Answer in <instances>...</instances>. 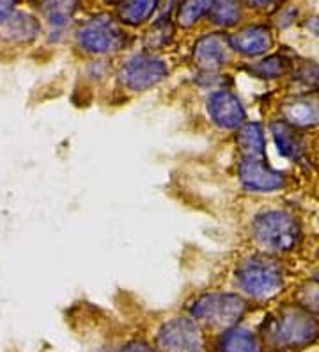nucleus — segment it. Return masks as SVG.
I'll use <instances>...</instances> for the list:
<instances>
[{
  "mask_svg": "<svg viewBox=\"0 0 319 352\" xmlns=\"http://www.w3.org/2000/svg\"><path fill=\"white\" fill-rule=\"evenodd\" d=\"M264 335L279 349H294L318 338L319 324L298 308H285L264 324Z\"/></svg>",
  "mask_w": 319,
  "mask_h": 352,
  "instance_id": "obj_1",
  "label": "nucleus"
},
{
  "mask_svg": "<svg viewBox=\"0 0 319 352\" xmlns=\"http://www.w3.org/2000/svg\"><path fill=\"white\" fill-rule=\"evenodd\" d=\"M236 279L243 292L255 299H266L275 296L282 288L281 265L270 258L255 256L243 262L236 272Z\"/></svg>",
  "mask_w": 319,
  "mask_h": 352,
  "instance_id": "obj_2",
  "label": "nucleus"
},
{
  "mask_svg": "<svg viewBox=\"0 0 319 352\" xmlns=\"http://www.w3.org/2000/svg\"><path fill=\"white\" fill-rule=\"evenodd\" d=\"M254 235L268 250L291 251L300 241V226L287 212H264L255 219Z\"/></svg>",
  "mask_w": 319,
  "mask_h": 352,
  "instance_id": "obj_3",
  "label": "nucleus"
},
{
  "mask_svg": "<svg viewBox=\"0 0 319 352\" xmlns=\"http://www.w3.org/2000/svg\"><path fill=\"white\" fill-rule=\"evenodd\" d=\"M245 314V301L234 294H206L191 306V315L211 327H231Z\"/></svg>",
  "mask_w": 319,
  "mask_h": 352,
  "instance_id": "obj_4",
  "label": "nucleus"
},
{
  "mask_svg": "<svg viewBox=\"0 0 319 352\" xmlns=\"http://www.w3.org/2000/svg\"><path fill=\"white\" fill-rule=\"evenodd\" d=\"M78 43L91 54H112L123 48L124 32L108 14L91 18L78 30Z\"/></svg>",
  "mask_w": 319,
  "mask_h": 352,
  "instance_id": "obj_5",
  "label": "nucleus"
},
{
  "mask_svg": "<svg viewBox=\"0 0 319 352\" xmlns=\"http://www.w3.org/2000/svg\"><path fill=\"white\" fill-rule=\"evenodd\" d=\"M158 347L163 352H204V338L191 318L178 317L160 329Z\"/></svg>",
  "mask_w": 319,
  "mask_h": 352,
  "instance_id": "obj_6",
  "label": "nucleus"
},
{
  "mask_svg": "<svg viewBox=\"0 0 319 352\" xmlns=\"http://www.w3.org/2000/svg\"><path fill=\"white\" fill-rule=\"evenodd\" d=\"M169 75L165 60L153 56H135L128 60L121 72V82L130 91H145L160 84Z\"/></svg>",
  "mask_w": 319,
  "mask_h": 352,
  "instance_id": "obj_7",
  "label": "nucleus"
},
{
  "mask_svg": "<svg viewBox=\"0 0 319 352\" xmlns=\"http://www.w3.org/2000/svg\"><path fill=\"white\" fill-rule=\"evenodd\" d=\"M239 180L243 187L255 192H270V190L281 189L285 182L284 173L275 171L264 164L263 159H252L245 157L239 164Z\"/></svg>",
  "mask_w": 319,
  "mask_h": 352,
  "instance_id": "obj_8",
  "label": "nucleus"
},
{
  "mask_svg": "<svg viewBox=\"0 0 319 352\" xmlns=\"http://www.w3.org/2000/svg\"><path fill=\"white\" fill-rule=\"evenodd\" d=\"M208 112L220 129H238L247 118L238 96L226 89L213 93L208 102Z\"/></svg>",
  "mask_w": 319,
  "mask_h": 352,
  "instance_id": "obj_9",
  "label": "nucleus"
},
{
  "mask_svg": "<svg viewBox=\"0 0 319 352\" xmlns=\"http://www.w3.org/2000/svg\"><path fill=\"white\" fill-rule=\"evenodd\" d=\"M229 38L222 34H208L200 38L193 48V60L206 72H215L229 60Z\"/></svg>",
  "mask_w": 319,
  "mask_h": 352,
  "instance_id": "obj_10",
  "label": "nucleus"
},
{
  "mask_svg": "<svg viewBox=\"0 0 319 352\" xmlns=\"http://www.w3.org/2000/svg\"><path fill=\"white\" fill-rule=\"evenodd\" d=\"M231 48L243 56H261L272 48V32L263 25H252L229 38Z\"/></svg>",
  "mask_w": 319,
  "mask_h": 352,
  "instance_id": "obj_11",
  "label": "nucleus"
},
{
  "mask_svg": "<svg viewBox=\"0 0 319 352\" xmlns=\"http://www.w3.org/2000/svg\"><path fill=\"white\" fill-rule=\"evenodd\" d=\"M285 120L294 126H314L319 123V98L303 96L284 107Z\"/></svg>",
  "mask_w": 319,
  "mask_h": 352,
  "instance_id": "obj_12",
  "label": "nucleus"
},
{
  "mask_svg": "<svg viewBox=\"0 0 319 352\" xmlns=\"http://www.w3.org/2000/svg\"><path fill=\"white\" fill-rule=\"evenodd\" d=\"M39 23L34 18L25 13H16L0 23V34L11 41H29L39 32Z\"/></svg>",
  "mask_w": 319,
  "mask_h": 352,
  "instance_id": "obj_13",
  "label": "nucleus"
},
{
  "mask_svg": "<svg viewBox=\"0 0 319 352\" xmlns=\"http://www.w3.org/2000/svg\"><path fill=\"white\" fill-rule=\"evenodd\" d=\"M34 4L51 25L64 27L71 22L78 0H34Z\"/></svg>",
  "mask_w": 319,
  "mask_h": 352,
  "instance_id": "obj_14",
  "label": "nucleus"
},
{
  "mask_svg": "<svg viewBox=\"0 0 319 352\" xmlns=\"http://www.w3.org/2000/svg\"><path fill=\"white\" fill-rule=\"evenodd\" d=\"M218 352H261V345L250 331L234 327L220 338Z\"/></svg>",
  "mask_w": 319,
  "mask_h": 352,
  "instance_id": "obj_15",
  "label": "nucleus"
},
{
  "mask_svg": "<svg viewBox=\"0 0 319 352\" xmlns=\"http://www.w3.org/2000/svg\"><path fill=\"white\" fill-rule=\"evenodd\" d=\"M273 138H275L276 148H279V153L287 157V159H298L300 153H302L303 146L302 141L298 138L294 130L291 129L290 123L285 121H276L272 125Z\"/></svg>",
  "mask_w": 319,
  "mask_h": 352,
  "instance_id": "obj_16",
  "label": "nucleus"
},
{
  "mask_svg": "<svg viewBox=\"0 0 319 352\" xmlns=\"http://www.w3.org/2000/svg\"><path fill=\"white\" fill-rule=\"evenodd\" d=\"M238 144L241 146L245 157L263 159L264 148H266L263 126L257 125V123H248V125L243 126L238 133Z\"/></svg>",
  "mask_w": 319,
  "mask_h": 352,
  "instance_id": "obj_17",
  "label": "nucleus"
},
{
  "mask_svg": "<svg viewBox=\"0 0 319 352\" xmlns=\"http://www.w3.org/2000/svg\"><path fill=\"white\" fill-rule=\"evenodd\" d=\"M213 22L222 27H231L241 18L239 0H215L211 8Z\"/></svg>",
  "mask_w": 319,
  "mask_h": 352,
  "instance_id": "obj_18",
  "label": "nucleus"
},
{
  "mask_svg": "<svg viewBox=\"0 0 319 352\" xmlns=\"http://www.w3.org/2000/svg\"><path fill=\"white\" fill-rule=\"evenodd\" d=\"M156 6L158 0H128V4L121 11V18L130 25H139L153 14Z\"/></svg>",
  "mask_w": 319,
  "mask_h": 352,
  "instance_id": "obj_19",
  "label": "nucleus"
},
{
  "mask_svg": "<svg viewBox=\"0 0 319 352\" xmlns=\"http://www.w3.org/2000/svg\"><path fill=\"white\" fill-rule=\"evenodd\" d=\"M213 2L215 0H183V4L179 6L178 22L183 27H191L211 11Z\"/></svg>",
  "mask_w": 319,
  "mask_h": 352,
  "instance_id": "obj_20",
  "label": "nucleus"
},
{
  "mask_svg": "<svg viewBox=\"0 0 319 352\" xmlns=\"http://www.w3.org/2000/svg\"><path fill=\"white\" fill-rule=\"evenodd\" d=\"M252 72L259 75L261 78H276L284 75L285 60L281 56H270L261 60V63H257L252 68Z\"/></svg>",
  "mask_w": 319,
  "mask_h": 352,
  "instance_id": "obj_21",
  "label": "nucleus"
},
{
  "mask_svg": "<svg viewBox=\"0 0 319 352\" xmlns=\"http://www.w3.org/2000/svg\"><path fill=\"white\" fill-rule=\"evenodd\" d=\"M298 301L303 308L319 315V281L318 283L305 285L298 294Z\"/></svg>",
  "mask_w": 319,
  "mask_h": 352,
  "instance_id": "obj_22",
  "label": "nucleus"
},
{
  "mask_svg": "<svg viewBox=\"0 0 319 352\" xmlns=\"http://www.w3.org/2000/svg\"><path fill=\"white\" fill-rule=\"evenodd\" d=\"M170 34H172V29L169 23H156L147 34V45L151 48L162 47V45L169 43Z\"/></svg>",
  "mask_w": 319,
  "mask_h": 352,
  "instance_id": "obj_23",
  "label": "nucleus"
},
{
  "mask_svg": "<svg viewBox=\"0 0 319 352\" xmlns=\"http://www.w3.org/2000/svg\"><path fill=\"white\" fill-rule=\"evenodd\" d=\"M298 77L309 86H314V84H319V68L316 65H305L298 72Z\"/></svg>",
  "mask_w": 319,
  "mask_h": 352,
  "instance_id": "obj_24",
  "label": "nucleus"
},
{
  "mask_svg": "<svg viewBox=\"0 0 319 352\" xmlns=\"http://www.w3.org/2000/svg\"><path fill=\"white\" fill-rule=\"evenodd\" d=\"M16 6V0H0V23H4L11 14Z\"/></svg>",
  "mask_w": 319,
  "mask_h": 352,
  "instance_id": "obj_25",
  "label": "nucleus"
},
{
  "mask_svg": "<svg viewBox=\"0 0 319 352\" xmlns=\"http://www.w3.org/2000/svg\"><path fill=\"white\" fill-rule=\"evenodd\" d=\"M119 352H154V351L149 347V345L141 344V342H135V344H130L126 345V347H123Z\"/></svg>",
  "mask_w": 319,
  "mask_h": 352,
  "instance_id": "obj_26",
  "label": "nucleus"
},
{
  "mask_svg": "<svg viewBox=\"0 0 319 352\" xmlns=\"http://www.w3.org/2000/svg\"><path fill=\"white\" fill-rule=\"evenodd\" d=\"M276 0H248V4L255 9H266V8H272L275 4Z\"/></svg>",
  "mask_w": 319,
  "mask_h": 352,
  "instance_id": "obj_27",
  "label": "nucleus"
},
{
  "mask_svg": "<svg viewBox=\"0 0 319 352\" xmlns=\"http://www.w3.org/2000/svg\"><path fill=\"white\" fill-rule=\"evenodd\" d=\"M305 27L309 30H311V32H314L316 36H319V16L311 18V20H309V22L305 23Z\"/></svg>",
  "mask_w": 319,
  "mask_h": 352,
  "instance_id": "obj_28",
  "label": "nucleus"
},
{
  "mask_svg": "<svg viewBox=\"0 0 319 352\" xmlns=\"http://www.w3.org/2000/svg\"><path fill=\"white\" fill-rule=\"evenodd\" d=\"M316 279H318V281H319V271L316 272Z\"/></svg>",
  "mask_w": 319,
  "mask_h": 352,
  "instance_id": "obj_29",
  "label": "nucleus"
},
{
  "mask_svg": "<svg viewBox=\"0 0 319 352\" xmlns=\"http://www.w3.org/2000/svg\"><path fill=\"white\" fill-rule=\"evenodd\" d=\"M112 2H121V0H112Z\"/></svg>",
  "mask_w": 319,
  "mask_h": 352,
  "instance_id": "obj_30",
  "label": "nucleus"
}]
</instances>
